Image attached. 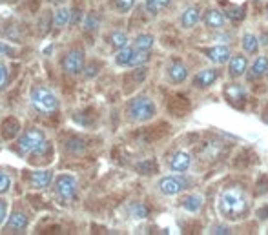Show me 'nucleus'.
Returning <instances> with one entry per match:
<instances>
[{
  "label": "nucleus",
  "mask_w": 268,
  "mask_h": 235,
  "mask_svg": "<svg viewBox=\"0 0 268 235\" xmlns=\"http://www.w3.org/2000/svg\"><path fill=\"white\" fill-rule=\"evenodd\" d=\"M217 77H219V73H217V70H214V68H206V70H201L195 75V86L197 88H208V86H212V84L217 80Z\"/></svg>",
  "instance_id": "nucleus-10"
},
{
  "label": "nucleus",
  "mask_w": 268,
  "mask_h": 235,
  "mask_svg": "<svg viewBox=\"0 0 268 235\" xmlns=\"http://www.w3.org/2000/svg\"><path fill=\"white\" fill-rule=\"evenodd\" d=\"M267 71H268V58L257 57L255 62L252 64V70H250V73L246 75V78H248V80H257L259 77L267 75Z\"/></svg>",
  "instance_id": "nucleus-16"
},
{
  "label": "nucleus",
  "mask_w": 268,
  "mask_h": 235,
  "mask_svg": "<svg viewBox=\"0 0 268 235\" xmlns=\"http://www.w3.org/2000/svg\"><path fill=\"white\" fill-rule=\"evenodd\" d=\"M66 148L70 150V152H75V153H79V152H82L84 148V140H80V139H70L68 142H66Z\"/></svg>",
  "instance_id": "nucleus-31"
},
{
  "label": "nucleus",
  "mask_w": 268,
  "mask_h": 235,
  "mask_svg": "<svg viewBox=\"0 0 268 235\" xmlns=\"http://www.w3.org/2000/svg\"><path fill=\"white\" fill-rule=\"evenodd\" d=\"M19 148L26 153H42L48 148V142L40 130H27L19 139Z\"/></svg>",
  "instance_id": "nucleus-4"
},
{
  "label": "nucleus",
  "mask_w": 268,
  "mask_h": 235,
  "mask_svg": "<svg viewBox=\"0 0 268 235\" xmlns=\"http://www.w3.org/2000/svg\"><path fill=\"white\" fill-rule=\"evenodd\" d=\"M214 234H228V228H214Z\"/></svg>",
  "instance_id": "nucleus-38"
},
{
  "label": "nucleus",
  "mask_w": 268,
  "mask_h": 235,
  "mask_svg": "<svg viewBox=\"0 0 268 235\" xmlns=\"http://www.w3.org/2000/svg\"><path fill=\"white\" fill-rule=\"evenodd\" d=\"M168 77L172 78L173 82L179 84V82H185L186 77H188V70H186L185 64L181 62H173L170 68H168Z\"/></svg>",
  "instance_id": "nucleus-17"
},
{
  "label": "nucleus",
  "mask_w": 268,
  "mask_h": 235,
  "mask_svg": "<svg viewBox=\"0 0 268 235\" xmlns=\"http://www.w3.org/2000/svg\"><path fill=\"white\" fill-rule=\"evenodd\" d=\"M128 119L134 122H146L153 119L155 115V104L150 97H135L134 101H130L126 108Z\"/></svg>",
  "instance_id": "nucleus-2"
},
{
  "label": "nucleus",
  "mask_w": 268,
  "mask_h": 235,
  "mask_svg": "<svg viewBox=\"0 0 268 235\" xmlns=\"http://www.w3.org/2000/svg\"><path fill=\"white\" fill-rule=\"evenodd\" d=\"M109 44L113 46V48H117V50H122V48H126V46H128V37H126V33H122V31H113L111 35H109Z\"/></svg>",
  "instance_id": "nucleus-25"
},
{
  "label": "nucleus",
  "mask_w": 268,
  "mask_h": 235,
  "mask_svg": "<svg viewBox=\"0 0 268 235\" xmlns=\"http://www.w3.org/2000/svg\"><path fill=\"white\" fill-rule=\"evenodd\" d=\"M146 75H148L146 68H139V66H137V70L132 71V73L126 77V89L137 88V86L146 78Z\"/></svg>",
  "instance_id": "nucleus-19"
},
{
  "label": "nucleus",
  "mask_w": 268,
  "mask_h": 235,
  "mask_svg": "<svg viewBox=\"0 0 268 235\" xmlns=\"http://www.w3.org/2000/svg\"><path fill=\"white\" fill-rule=\"evenodd\" d=\"M2 137L6 140H11L13 137H17V133H19V130H20V124L19 121L15 119V117H9V119H6L4 121V124H2Z\"/></svg>",
  "instance_id": "nucleus-18"
},
{
  "label": "nucleus",
  "mask_w": 268,
  "mask_h": 235,
  "mask_svg": "<svg viewBox=\"0 0 268 235\" xmlns=\"http://www.w3.org/2000/svg\"><path fill=\"white\" fill-rule=\"evenodd\" d=\"M31 102H33V106H35L38 111H42V113H53V111H57L58 108L57 97L53 95L48 88H44V86L33 88Z\"/></svg>",
  "instance_id": "nucleus-3"
},
{
  "label": "nucleus",
  "mask_w": 268,
  "mask_h": 235,
  "mask_svg": "<svg viewBox=\"0 0 268 235\" xmlns=\"http://www.w3.org/2000/svg\"><path fill=\"white\" fill-rule=\"evenodd\" d=\"M6 78H7V71H6V66L0 64V88L6 84Z\"/></svg>",
  "instance_id": "nucleus-35"
},
{
  "label": "nucleus",
  "mask_w": 268,
  "mask_h": 235,
  "mask_svg": "<svg viewBox=\"0 0 268 235\" xmlns=\"http://www.w3.org/2000/svg\"><path fill=\"white\" fill-rule=\"evenodd\" d=\"M62 68L66 73L77 75L80 73L84 68V53L80 50H71L70 53H66V57L62 58Z\"/></svg>",
  "instance_id": "nucleus-5"
},
{
  "label": "nucleus",
  "mask_w": 268,
  "mask_h": 235,
  "mask_svg": "<svg viewBox=\"0 0 268 235\" xmlns=\"http://www.w3.org/2000/svg\"><path fill=\"white\" fill-rule=\"evenodd\" d=\"M7 188H9V177H7L6 173L0 172V193L7 191Z\"/></svg>",
  "instance_id": "nucleus-34"
},
{
  "label": "nucleus",
  "mask_w": 268,
  "mask_h": 235,
  "mask_svg": "<svg viewBox=\"0 0 268 235\" xmlns=\"http://www.w3.org/2000/svg\"><path fill=\"white\" fill-rule=\"evenodd\" d=\"M26 226H27V217H26L22 211H15V213H11L9 221H7V232L20 234L22 230H26Z\"/></svg>",
  "instance_id": "nucleus-15"
},
{
  "label": "nucleus",
  "mask_w": 268,
  "mask_h": 235,
  "mask_svg": "<svg viewBox=\"0 0 268 235\" xmlns=\"http://www.w3.org/2000/svg\"><path fill=\"white\" fill-rule=\"evenodd\" d=\"M241 44H242L244 53H248V55H255V53L259 51V40H257V37L252 35V33H246V35L242 37Z\"/></svg>",
  "instance_id": "nucleus-20"
},
{
  "label": "nucleus",
  "mask_w": 268,
  "mask_h": 235,
  "mask_svg": "<svg viewBox=\"0 0 268 235\" xmlns=\"http://www.w3.org/2000/svg\"><path fill=\"white\" fill-rule=\"evenodd\" d=\"M51 2H62V0H51Z\"/></svg>",
  "instance_id": "nucleus-40"
},
{
  "label": "nucleus",
  "mask_w": 268,
  "mask_h": 235,
  "mask_svg": "<svg viewBox=\"0 0 268 235\" xmlns=\"http://www.w3.org/2000/svg\"><path fill=\"white\" fill-rule=\"evenodd\" d=\"M203 22L210 29H221L226 24V15H224V11H219V9H206L203 15Z\"/></svg>",
  "instance_id": "nucleus-8"
},
{
  "label": "nucleus",
  "mask_w": 268,
  "mask_h": 235,
  "mask_svg": "<svg viewBox=\"0 0 268 235\" xmlns=\"http://www.w3.org/2000/svg\"><path fill=\"white\" fill-rule=\"evenodd\" d=\"M153 46V37L152 35H139L134 42V50H142V51H150Z\"/></svg>",
  "instance_id": "nucleus-24"
},
{
  "label": "nucleus",
  "mask_w": 268,
  "mask_h": 235,
  "mask_svg": "<svg viewBox=\"0 0 268 235\" xmlns=\"http://www.w3.org/2000/svg\"><path fill=\"white\" fill-rule=\"evenodd\" d=\"M201 206H203V197H199V195H188L183 199V208L190 213H197Z\"/></svg>",
  "instance_id": "nucleus-21"
},
{
  "label": "nucleus",
  "mask_w": 268,
  "mask_h": 235,
  "mask_svg": "<svg viewBox=\"0 0 268 235\" xmlns=\"http://www.w3.org/2000/svg\"><path fill=\"white\" fill-rule=\"evenodd\" d=\"M206 57L210 58L212 62L215 64H224L230 60V50L226 46H215V48H210V50L206 51Z\"/></svg>",
  "instance_id": "nucleus-13"
},
{
  "label": "nucleus",
  "mask_w": 268,
  "mask_h": 235,
  "mask_svg": "<svg viewBox=\"0 0 268 235\" xmlns=\"http://www.w3.org/2000/svg\"><path fill=\"white\" fill-rule=\"evenodd\" d=\"M29 181H31L33 188H46V186L51 183V173L50 172H35V173H31Z\"/></svg>",
  "instance_id": "nucleus-22"
},
{
  "label": "nucleus",
  "mask_w": 268,
  "mask_h": 235,
  "mask_svg": "<svg viewBox=\"0 0 268 235\" xmlns=\"http://www.w3.org/2000/svg\"><path fill=\"white\" fill-rule=\"evenodd\" d=\"M68 20H70V9H57V11L53 13V24L57 26V27H62V26L68 24Z\"/></svg>",
  "instance_id": "nucleus-27"
},
{
  "label": "nucleus",
  "mask_w": 268,
  "mask_h": 235,
  "mask_svg": "<svg viewBox=\"0 0 268 235\" xmlns=\"http://www.w3.org/2000/svg\"><path fill=\"white\" fill-rule=\"evenodd\" d=\"M130 211H132V215L137 217V219H142V217H146V208H144L142 204H139V203L132 204Z\"/></svg>",
  "instance_id": "nucleus-32"
},
{
  "label": "nucleus",
  "mask_w": 268,
  "mask_h": 235,
  "mask_svg": "<svg viewBox=\"0 0 268 235\" xmlns=\"http://www.w3.org/2000/svg\"><path fill=\"white\" fill-rule=\"evenodd\" d=\"M97 73V66H89L88 70H86V75L88 77H93Z\"/></svg>",
  "instance_id": "nucleus-37"
},
{
  "label": "nucleus",
  "mask_w": 268,
  "mask_h": 235,
  "mask_svg": "<svg viewBox=\"0 0 268 235\" xmlns=\"http://www.w3.org/2000/svg\"><path fill=\"white\" fill-rule=\"evenodd\" d=\"M244 11H246V7L244 6H224V15H226V19L230 20H242L244 19Z\"/></svg>",
  "instance_id": "nucleus-23"
},
{
  "label": "nucleus",
  "mask_w": 268,
  "mask_h": 235,
  "mask_svg": "<svg viewBox=\"0 0 268 235\" xmlns=\"http://www.w3.org/2000/svg\"><path fill=\"white\" fill-rule=\"evenodd\" d=\"M248 208L246 204V197L242 195L241 190L237 188H230V190H224L221 195H219V213L228 219V221H237L244 215V211Z\"/></svg>",
  "instance_id": "nucleus-1"
},
{
  "label": "nucleus",
  "mask_w": 268,
  "mask_h": 235,
  "mask_svg": "<svg viewBox=\"0 0 268 235\" xmlns=\"http://www.w3.org/2000/svg\"><path fill=\"white\" fill-rule=\"evenodd\" d=\"M248 68V60L244 55H232L228 60V73L232 78H237V77L244 75V71Z\"/></svg>",
  "instance_id": "nucleus-9"
},
{
  "label": "nucleus",
  "mask_w": 268,
  "mask_h": 235,
  "mask_svg": "<svg viewBox=\"0 0 268 235\" xmlns=\"http://www.w3.org/2000/svg\"><path fill=\"white\" fill-rule=\"evenodd\" d=\"M172 0H146V9L152 15H157V13L162 9V7H166L168 4H170Z\"/></svg>",
  "instance_id": "nucleus-29"
},
{
  "label": "nucleus",
  "mask_w": 268,
  "mask_h": 235,
  "mask_svg": "<svg viewBox=\"0 0 268 235\" xmlns=\"http://www.w3.org/2000/svg\"><path fill=\"white\" fill-rule=\"evenodd\" d=\"M153 168H155V166H153V162H150V160H148V162H142V164L137 166V170H139V172L142 173V175H150V173L153 172Z\"/></svg>",
  "instance_id": "nucleus-33"
},
{
  "label": "nucleus",
  "mask_w": 268,
  "mask_h": 235,
  "mask_svg": "<svg viewBox=\"0 0 268 235\" xmlns=\"http://www.w3.org/2000/svg\"><path fill=\"white\" fill-rule=\"evenodd\" d=\"M190 155L185 152H177L175 155H173L172 159H170V168H172L173 172H179V173H183L186 172L188 168H190Z\"/></svg>",
  "instance_id": "nucleus-12"
},
{
  "label": "nucleus",
  "mask_w": 268,
  "mask_h": 235,
  "mask_svg": "<svg viewBox=\"0 0 268 235\" xmlns=\"http://www.w3.org/2000/svg\"><path fill=\"white\" fill-rule=\"evenodd\" d=\"M186 188V181L183 177H164L159 181V190L164 195H177Z\"/></svg>",
  "instance_id": "nucleus-7"
},
{
  "label": "nucleus",
  "mask_w": 268,
  "mask_h": 235,
  "mask_svg": "<svg viewBox=\"0 0 268 235\" xmlns=\"http://www.w3.org/2000/svg\"><path fill=\"white\" fill-rule=\"evenodd\" d=\"M150 58V51H142V50H134V57L130 60V66H142V64L148 62Z\"/></svg>",
  "instance_id": "nucleus-28"
},
{
  "label": "nucleus",
  "mask_w": 268,
  "mask_h": 235,
  "mask_svg": "<svg viewBox=\"0 0 268 235\" xmlns=\"http://www.w3.org/2000/svg\"><path fill=\"white\" fill-rule=\"evenodd\" d=\"M135 0H113V7L119 13H128L134 7Z\"/></svg>",
  "instance_id": "nucleus-30"
},
{
  "label": "nucleus",
  "mask_w": 268,
  "mask_h": 235,
  "mask_svg": "<svg viewBox=\"0 0 268 235\" xmlns=\"http://www.w3.org/2000/svg\"><path fill=\"white\" fill-rule=\"evenodd\" d=\"M224 95H226V99H228L232 104H236V106L246 101V93H244L242 86H239V84H230V86H226V88H224Z\"/></svg>",
  "instance_id": "nucleus-11"
},
{
  "label": "nucleus",
  "mask_w": 268,
  "mask_h": 235,
  "mask_svg": "<svg viewBox=\"0 0 268 235\" xmlns=\"http://www.w3.org/2000/svg\"><path fill=\"white\" fill-rule=\"evenodd\" d=\"M199 20H201V11H199L197 6H190L186 7L185 13H183V17H181V24L185 29H190L193 26L197 24Z\"/></svg>",
  "instance_id": "nucleus-14"
},
{
  "label": "nucleus",
  "mask_w": 268,
  "mask_h": 235,
  "mask_svg": "<svg viewBox=\"0 0 268 235\" xmlns=\"http://www.w3.org/2000/svg\"><path fill=\"white\" fill-rule=\"evenodd\" d=\"M6 211H7V206L4 201H0V224H2V221L6 219Z\"/></svg>",
  "instance_id": "nucleus-36"
},
{
  "label": "nucleus",
  "mask_w": 268,
  "mask_h": 235,
  "mask_svg": "<svg viewBox=\"0 0 268 235\" xmlns=\"http://www.w3.org/2000/svg\"><path fill=\"white\" fill-rule=\"evenodd\" d=\"M132 57H134V48H128V46H126V48L119 50L117 57H115V62L119 64V66H130Z\"/></svg>",
  "instance_id": "nucleus-26"
},
{
  "label": "nucleus",
  "mask_w": 268,
  "mask_h": 235,
  "mask_svg": "<svg viewBox=\"0 0 268 235\" xmlns=\"http://www.w3.org/2000/svg\"><path fill=\"white\" fill-rule=\"evenodd\" d=\"M267 77H268V71H267Z\"/></svg>",
  "instance_id": "nucleus-41"
},
{
  "label": "nucleus",
  "mask_w": 268,
  "mask_h": 235,
  "mask_svg": "<svg viewBox=\"0 0 268 235\" xmlns=\"http://www.w3.org/2000/svg\"><path fill=\"white\" fill-rule=\"evenodd\" d=\"M265 121H267V122H268V113H267V115H265Z\"/></svg>",
  "instance_id": "nucleus-39"
},
{
  "label": "nucleus",
  "mask_w": 268,
  "mask_h": 235,
  "mask_svg": "<svg viewBox=\"0 0 268 235\" xmlns=\"http://www.w3.org/2000/svg\"><path fill=\"white\" fill-rule=\"evenodd\" d=\"M55 190H57V193L64 199V201L73 199L75 190H77L75 177H71V175H58L57 183H55Z\"/></svg>",
  "instance_id": "nucleus-6"
}]
</instances>
